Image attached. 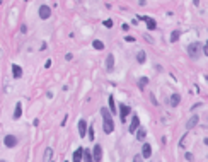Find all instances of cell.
Here are the masks:
<instances>
[{
	"mask_svg": "<svg viewBox=\"0 0 208 162\" xmlns=\"http://www.w3.org/2000/svg\"><path fill=\"white\" fill-rule=\"evenodd\" d=\"M101 116H102V130H104V133H106V135L113 133L114 121H113V113H111V109L101 107Z\"/></svg>",
	"mask_w": 208,
	"mask_h": 162,
	"instance_id": "obj_1",
	"label": "cell"
},
{
	"mask_svg": "<svg viewBox=\"0 0 208 162\" xmlns=\"http://www.w3.org/2000/svg\"><path fill=\"white\" fill-rule=\"evenodd\" d=\"M186 51H188V55L191 56V58H198L199 56V53H201V46H199V43H191L189 46L186 48Z\"/></svg>",
	"mask_w": 208,
	"mask_h": 162,
	"instance_id": "obj_2",
	"label": "cell"
},
{
	"mask_svg": "<svg viewBox=\"0 0 208 162\" xmlns=\"http://www.w3.org/2000/svg\"><path fill=\"white\" fill-rule=\"evenodd\" d=\"M118 109H120V114H121V121L125 123V121H126V116L131 113V107L126 106V104H120V106H118Z\"/></svg>",
	"mask_w": 208,
	"mask_h": 162,
	"instance_id": "obj_3",
	"label": "cell"
},
{
	"mask_svg": "<svg viewBox=\"0 0 208 162\" xmlns=\"http://www.w3.org/2000/svg\"><path fill=\"white\" fill-rule=\"evenodd\" d=\"M50 16H51V9L48 7V5H41L39 7V17L43 21H46V19H50Z\"/></svg>",
	"mask_w": 208,
	"mask_h": 162,
	"instance_id": "obj_4",
	"label": "cell"
},
{
	"mask_svg": "<svg viewBox=\"0 0 208 162\" xmlns=\"http://www.w3.org/2000/svg\"><path fill=\"white\" fill-rule=\"evenodd\" d=\"M4 143H5V147L12 149V147H16V145H17V138H16L14 135H5V136H4Z\"/></svg>",
	"mask_w": 208,
	"mask_h": 162,
	"instance_id": "obj_5",
	"label": "cell"
},
{
	"mask_svg": "<svg viewBox=\"0 0 208 162\" xmlns=\"http://www.w3.org/2000/svg\"><path fill=\"white\" fill-rule=\"evenodd\" d=\"M138 128H140V118L135 114L133 118H131V123H130V126H128V130H130V133H135Z\"/></svg>",
	"mask_w": 208,
	"mask_h": 162,
	"instance_id": "obj_6",
	"label": "cell"
},
{
	"mask_svg": "<svg viewBox=\"0 0 208 162\" xmlns=\"http://www.w3.org/2000/svg\"><path fill=\"white\" fill-rule=\"evenodd\" d=\"M87 132H89V130H87V121L85 119H80V121H78V135H80V138H84Z\"/></svg>",
	"mask_w": 208,
	"mask_h": 162,
	"instance_id": "obj_7",
	"label": "cell"
},
{
	"mask_svg": "<svg viewBox=\"0 0 208 162\" xmlns=\"http://www.w3.org/2000/svg\"><path fill=\"white\" fill-rule=\"evenodd\" d=\"M106 70L108 72L114 70V55H108V58H106Z\"/></svg>",
	"mask_w": 208,
	"mask_h": 162,
	"instance_id": "obj_8",
	"label": "cell"
},
{
	"mask_svg": "<svg viewBox=\"0 0 208 162\" xmlns=\"http://www.w3.org/2000/svg\"><path fill=\"white\" fill-rule=\"evenodd\" d=\"M198 121H199V118H198L196 114H195V116H191V118L186 121V130H191V128H195Z\"/></svg>",
	"mask_w": 208,
	"mask_h": 162,
	"instance_id": "obj_9",
	"label": "cell"
},
{
	"mask_svg": "<svg viewBox=\"0 0 208 162\" xmlns=\"http://www.w3.org/2000/svg\"><path fill=\"white\" fill-rule=\"evenodd\" d=\"M142 155H143V159H148L152 155V147L148 143H143V147H142Z\"/></svg>",
	"mask_w": 208,
	"mask_h": 162,
	"instance_id": "obj_10",
	"label": "cell"
},
{
	"mask_svg": "<svg viewBox=\"0 0 208 162\" xmlns=\"http://www.w3.org/2000/svg\"><path fill=\"white\" fill-rule=\"evenodd\" d=\"M145 136H147V130L140 126L138 130H137V140H140V142H145Z\"/></svg>",
	"mask_w": 208,
	"mask_h": 162,
	"instance_id": "obj_11",
	"label": "cell"
},
{
	"mask_svg": "<svg viewBox=\"0 0 208 162\" xmlns=\"http://www.w3.org/2000/svg\"><path fill=\"white\" fill-rule=\"evenodd\" d=\"M84 150H85V149L78 147V149L74 152V160H75V162H78V160H82V159H84Z\"/></svg>",
	"mask_w": 208,
	"mask_h": 162,
	"instance_id": "obj_12",
	"label": "cell"
},
{
	"mask_svg": "<svg viewBox=\"0 0 208 162\" xmlns=\"http://www.w3.org/2000/svg\"><path fill=\"white\" fill-rule=\"evenodd\" d=\"M92 152H94V160H101L102 159V149H101V145H95Z\"/></svg>",
	"mask_w": 208,
	"mask_h": 162,
	"instance_id": "obj_13",
	"label": "cell"
},
{
	"mask_svg": "<svg viewBox=\"0 0 208 162\" xmlns=\"http://www.w3.org/2000/svg\"><path fill=\"white\" fill-rule=\"evenodd\" d=\"M171 106L172 107H176L179 104V102H181V96H179V94H172V96H171Z\"/></svg>",
	"mask_w": 208,
	"mask_h": 162,
	"instance_id": "obj_14",
	"label": "cell"
},
{
	"mask_svg": "<svg viewBox=\"0 0 208 162\" xmlns=\"http://www.w3.org/2000/svg\"><path fill=\"white\" fill-rule=\"evenodd\" d=\"M12 73L16 79H21L22 77V68L19 67V65H12Z\"/></svg>",
	"mask_w": 208,
	"mask_h": 162,
	"instance_id": "obj_15",
	"label": "cell"
},
{
	"mask_svg": "<svg viewBox=\"0 0 208 162\" xmlns=\"http://www.w3.org/2000/svg\"><path fill=\"white\" fill-rule=\"evenodd\" d=\"M21 114H22V104L17 102V104H16V111H14V119H19Z\"/></svg>",
	"mask_w": 208,
	"mask_h": 162,
	"instance_id": "obj_16",
	"label": "cell"
},
{
	"mask_svg": "<svg viewBox=\"0 0 208 162\" xmlns=\"http://www.w3.org/2000/svg\"><path fill=\"white\" fill-rule=\"evenodd\" d=\"M84 160H87V162L94 160V152H91V150H84Z\"/></svg>",
	"mask_w": 208,
	"mask_h": 162,
	"instance_id": "obj_17",
	"label": "cell"
},
{
	"mask_svg": "<svg viewBox=\"0 0 208 162\" xmlns=\"http://www.w3.org/2000/svg\"><path fill=\"white\" fill-rule=\"evenodd\" d=\"M145 22H147V29H148V31H154V29L157 27L155 21H154V19H150V17H148V19H147Z\"/></svg>",
	"mask_w": 208,
	"mask_h": 162,
	"instance_id": "obj_18",
	"label": "cell"
},
{
	"mask_svg": "<svg viewBox=\"0 0 208 162\" xmlns=\"http://www.w3.org/2000/svg\"><path fill=\"white\" fill-rule=\"evenodd\" d=\"M109 107H111V113H113V114H116V113H118L116 104H114V97H113V96H109Z\"/></svg>",
	"mask_w": 208,
	"mask_h": 162,
	"instance_id": "obj_19",
	"label": "cell"
},
{
	"mask_svg": "<svg viewBox=\"0 0 208 162\" xmlns=\"http://www.w3.org/2000/svg\"><path fill=\"white\" fill-rule=\"evenodd\" d=\"M145 60H147L145 51H138V55H137V62H138V63H145Z\"/></svg>",
	"mask_w": 208,
	"mask_h": 162,
	"instance_id": "obj_20",
	"label": "cell"
},
{
	"mask_svg": "<svg viewBox=\"0 0 208 162\" xmlns=\"http://www.w3.org/2000/svg\"><path fill=\"white\" fill-rule=\"evenodd\" d=\"M92 46H94L95 50H104V43L101 41V39H94V41H92Z\"/></svg>",
	"mask_w": 208,
	"mask_h": 162,
	"instance_id": "obj_21",
	"label": "cell"
},
{
	"mask_svg": "<svg viewBox=\"0 0 208 162\" xmlns=\"http://www.w3.org/2000/svg\"><path fill=\"white\" fill-rule=\"evenodd\" d=\"M181 38V31H174L171 34V43H178V39Z\"/></svg>",
	"mask_w": 208,
	"mask_h": 162,
	"instance_id": "obj_22",
	"label": "cell"
},
{
	"mask_svg": "<svg viewBox=\"0 0 208 162\" xmlns=\"http://www.w3.org/2000/svg\"><path fill=\"white\" fill-rule=\"evenodd\" d=\"M147 84H148V79H147V77H142V79H138V87H140V89H145V87H147Z\"/></svg>",
	"mask_w": 208,
	"mask_h": 162,
	"instance_id": "obj_23",
	"label": "cell"
},
{
	"mask_svg": "<svg viewBox=\"0 0 208 162\" xmlns=\"http://www.w3.org/2000/svg\"><path fill=\"white\" fill-rule=\"evenodd\" d=\"M51 157H53V150L46 149L44 150V155H43V160H51Z\"/></svg>",
	"mask_w": 208,
	"mask_h": 162,
	"instance_id": "obj_24",
	"label": "cell"
},
{
	"mask_svg": "<svg viewBox=\"0 0 208 162\" xmlns=\"http://www.w3.org/2000/svg\"><path fill=\"white\" fill-rule=\"evenodd\" d=\"M89 138H94V128H92V125H91V128H89Z\"/></svg>",
	"mask_w": 208,
	"mask_h": 162,
	"instance_id": "obj_25",
	"label": "cell"
},
{
	"mask_svg": "<svg viewBox=\"0 0 208 162\" xmlns=\"http://www.w3.org/2000/svg\"><path fill=\"white\" fill-rule=\"evenodd\" d=\"M104 26H106V27H111V26H113V21H109V19L104 21Z\"/></svg>",
	"mask_w": 208,
	"mask_h": 162,
	"instance_id": "obj_26",
	"label": "cell"
},
{
	"mask_svg": "<svg viewBox=\"0 0 208 162\" xmlns=\"http://www.w3.org/2000/svg\"><path fill=\"white\" fill-rule=\"evenodd\" d=\"M184 159H186V160H193V159H195V157H193L191 153H186V155H184Z\"/></svg>",
	"mask_w": 208,
	"mask_h": 162,
	"instance_id": "obj_27",
	"label": "cell"
},
{
	"mask_svg": "<svg viewBox=\"0 0 208 162\" xmlns=\"http://www.w3.org/2000/svg\"><path fill=\"white\" fill-rule=\"evenodd\" d=\"M126 41H128V43H135V38H131V36H126Z\"/></svg>",
	"mask_w": 208,
	"mask_h": 162,
	"instance_id": "obj_28",
	"label": "cell"
},
{
	"mask_svg": "<svg viewBox=\"0 0 208 162\" xmlns=\"http://www.w3.org/2000/svg\"><path fill=\"white\" fill-rule=\"evenodd\" d=\"M203 53L208 56V41H206V44H205V48H203Z\"/></svg>",
	"mask_w": 208,
	"mask_h": 162,
	"instance_id": "obj_29",
	"label": "cell"
},
{
	"mask_svg": "<svg viewBox=\"0 0 208 162\" xmlns=\"http://www.w3.org/2000/svg\"><path fill=\"white\" fill-rule=\"evenodd\" d=\"M142 159H143V155H135V157H133V160H137V162H138V160H142Z\"/></svg>",
	"mask_w": 208,
	"mask_h": 162,
	"instance_id": "obj_30",
	"label": "cell"
},
{
	"mask_svg": "<svg viewBox=\"0 0 208 162\" xmlns=\"http://www.w3.org/2000/svg\"><path fill=\"white\" fill-rule=\"evenodd\" d=\"M44 67H46V68H50V67H51V60H48L46 63H44Z\"/></svg>",
	"mask_w": 208,
	"mask_h": 162,
	"instance_id": "obj_31",
	"label": "cell"
},
{
	"mask_svg": "<svg viewBox=\"0 0 208 162\" xmlns=\"http://www.w3.org/2000/svg\"><path fill=\"white\" fill-rule=\"evenodd\" d=\"M205 145H208V138H205Z\"/></svg>",
	"mask_w": 208,
	"mask_h": 162,
	"instance_id": "obj_32",
	"label": "cell"
},
{
	"mask_svg": "<svg viewBox=\"0 0 208 162\" xmlns=\"http://www.w3.org/2000/svg\"><path fill=\"white\" fill-rule=\"evenodd\" d=\"M206 82H208V75H206Z\"/></svg>",
	"mask_w": 208,
	"mask_h": 162,
	"instance_id": "obj_33",
	"label": "cell"
}]
</instances>
